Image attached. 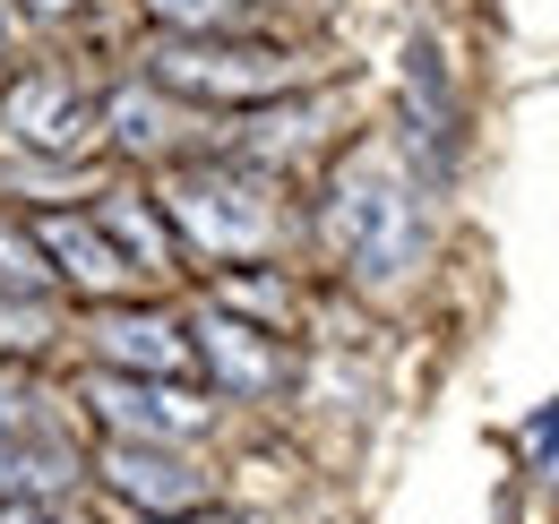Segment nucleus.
<instances>
[{"label":"nucleus","instance_id":"f257e3e1","mask_svg":"<svg viewBox=\"0 0 559 524\" xmlns=\"http://www.w3.org/2000/svg\"><path fill=\"white\" fill-rule=\"evenodd\" d=\"M319 233L328 250L361 275V284H396L405 266L421 259V198L405 181V164L388 146H361L336 164L328 181V206H319Z\"/></svg>","mask_w":559,"mask_h":524},{"label":"nucleus","instance_id":"f03ea898","mask_svg":"<svg viewBox=\"0 0 559 524\" xmlns=\"http://www.w3.org/2000/svg\"><path fill=\"white\" fill-rule=\"evenodd\" d=\"M164 206H173L181 241H199L207 259H250V250L276 241V198L241 164H190V172H173Z\"/></svg>","mask_w":559,"mask_h":524},{"label":"nucleus","instance_id":"7ed1b4c3","mask_svg":"<svg viewBox=\"0 0 559 524\" xmlns=\"http://www.w3.org/2000/svg\"><path fill=\"white\" fill-rule=\"evenodd\" d=\"M86 404L112 439H139V448H173V439H199L215 421L207 395H190L181 379H121V370H95Z\"/></svg>","mask_w":559,"mask_h":524},{"label":"nucleus","instance_id":"20e7f679","mask_svg":"<svg viewBox=\"0 0 559 524\" xmlns=\"http://www.w3.org/2000/svg\"><path fill=\"white\" fill-rule=\"evenodd\" d=\"M155 86L259 104V95H284V86H293V61H284V52H259V44H164V52H155Z\"/></svg>","mask_w":559,"mask_h":524},{"label":"nucleus","instance_id":"39448f33","mask_svg":"<svg viewBox=\"0 0 559 524\" xmlns=\"http://www.w3.org/2000/svg\"><path fill=\"white\" fill-rule=\"evenodd\" d=\"M0 121H9L17 146H35V155H86V146L104 138V104H95L78 78H61V69H35V78L9 86Z\"/></svg>","mask_w":559,"mask_h":524},{"label":"nucleus","instance_id":"423d86ee","mask_svg":"<svg viewBox=\"0 0 559 524\" xmlns=\"http://www.w3.org/2000/svg\"><path fill=\"white\" fill-rule=\"evenodd\" d=\"M396 121H405V155H414L421 172L439 181V172L456 164V86H448V61H439V44H430V35H414V44H405Z\"/></svg>","mask_w":559,"mask_h":524},{"label":"nucleus","instance_id":"0eeeda50","mask_svg":"<svg viewBox=\"0 0 559 524\" xmlns=\"http://www.w3.org/2000/svg\"><path fill=\"white\" fill-rule=\"evenodd\" d=\"M104 481H112L130 508H146L155 524L199 516V508H207V473L181 464L173 448H139V439H112V448H104Z\"/></svg>","mask_w":559,"mask_h":524},{"label":"nucleus","instance_id":"6e6552de","mask_svg":"<svg viewBox=\"0 0 559 524\" xmlns=\"http://www.w3.org/2000/svg\"><path fill=\"white\" fill-rule=\"evenodd\" d=\"M86 335H95L104 370H121V379H181L190 353H199L181 335V319H164V310H104Z\"/></svg>","mask_w":559,"mask_h":524},{"label":"nucleus","instance_id":"1a4fd4ad","mask_svg":"<svg viewBox=\"0 0 559 524\" xmlns=\"http://www.w3.org/2000/svg\"><path fill=\"white\" fill-rule=\"evenodd\" d=\"M26 233H35V250L52 259V275H70L78 293H121V284H130V259L112 250V233H104L95 215H70V206H61V215H35Z\"/></svg>","mask_w":559,"mask_h":524},{"label":"nucleus","instance_id":"9d476101","mask_svg":"<svg viewBox=\"0 0 559 524\" xmlns=\"http://www.w3.org/2000/svg\"><path fill=\"white\" fill-rule=\"evenodd\" d=\"M70 481H78V448L52 430H26L0 448V508H52Z\"/></svg>","mask_w":559,"mask_h":524},{"label":"nucleus","instance_id":"9b49d317","mask_svg":"<svg viewBox=\"0 0 559 524\" xmlns=\"http://www.w3.org/2000/svg\"><path fill=\"white\" fill-rule=\"evenodd\" d=\"M199 353L215 361V379H224L233 395H267V388H284V353H276L259 327L224 319V310H207V319H199Z\"/></svg>","mask_w":559,"mask_h":524},{"label":"nucleus","instance_id":"f8f14e48","mask_svg":"<svg viewBox=\"0 0 559 524\" xmlns=\"http://www.w3.org/2000/svg\"><path fill=\"white\" fill-rule=\"evenodd\" d=\"M95 224L112 233V250L130 259V275H164L173 266V233L146 215V198H130V190H112L104 206H95Z\"/></svg>","mask_w":559,"mask_h":524},{"label":"nucleus","instance_id":"ddd939ff","mask_svg":"<svg viewBox=\"0 0 559 524\" xmlns=\"http://www.w3.org/2000/svg\"><path fill=\"white\" fill-rule=\"evenodd\" d=\"M104 138H121L130 155H155V146L173 138V112L155 104V86H121V95L104 104Z\"/></svg>","mask_w":559,"mask_h":524},{"label":"nucleus","instance_id":"4468645a","mask_svg":"<svg viewBox=\"0 0 559 524\" xmlns=\"http://www.w3.org/2000/svg\"><path fill=\"white\" fill-rule=\"evenodd\" d=\"M52 284H61V275L35 250V233H26V224H0V301H44Z\"/></svg>","mask_w":559,"mask_h":524},{"label":"nucleus","instance_id":"2eb2a0df","mask_svg":"<svg viewBox=\"0 0 559 524\" xmlns=\"http://www.w3.org/2000/svg\"><path fill=\"white\" fill-rule=\"evenodd\" d=\"M155 26H181V44H215L233 26H250V0H146Z\"/></svg>","mask_w":559,"mask_h":524},{"label":"nucleus","instance_id":"dca6fc26","mask_svg":"<svg viewBox=\"0 0 559 524\" xmlns=\"http://www.w3.org/2000/svg\"><path fill=\"white\" fill-rule=\"evenodd\" d=\"M26 430H35V388H26V370H0V448Z\"/></svg>","mask_w":559,"mask_h":524},{"label":"nucleus","instance_id":"f3484780","mask_svg":"<svg viewBox=\"0 0 559 524\" xmlns=\"http://www.w3.org/2000/svg\"><path fill=\"white\" fill-rule=\"evenodd\" d=\"M525 456H543V464L559 473V404L543 413V421H525Z\"/></svg>","mask_w":559,"mask_h":524},{"label":"nucleus","instance_id":"a211bd4d","mask_svg":"<svg viewBox=\"0 0 559 524\" xmlns=\"http://www.w3.org/2000/svg\"><path fill=\"white\" fill-rule=\"evenodd\" d=\"M0 524H61V508H0Z\"/></svg>","mask_w":559,"mask_h":524},{"label":"nucleus","instance_id":"6ab92c4d","mask_svg":"<svg viewBox=\"0 0 559 524\" xmlns=\"http://www.w3.org/2000/svg\"><path fill=\"white\" fill-rule=\"evenodd\" d=\"M26 9H35V17H70L78 0H26Z\"/></svg>","mask_w":559,"mask_h":524},{"label":"nucleus","instance_id":"aec40b11","mask_svg":"<svg viewBox=\"0 0 559 524\" xmlns=\"http://www.w3.org/2000/svg\"><path fill=\"white\" fill-rule=\"evenodd\" d=\"M173 524H233V516H173Z\"/></svg>","mask_w":559,"mask_h":524},{"label":"nucleus","instance_id":"412c9836","mask_svg":"<svg viewBox=\"0 0 559 524\" xmlns=\"http://www.w3.org/2000/svg\"><path fill=\"white\" fill-rule=\"evenodd\" d=\"M0 44H9V17H0Z\"/></svg>","mask_w":559,"mask_h":524}]
</instances>
